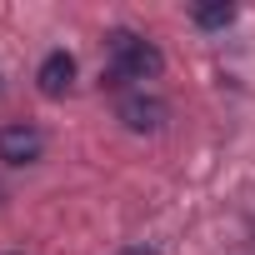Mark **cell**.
Masks as SVG:
<instances>
[{
  "instance_id": "cell-3",
  "label": "cell",
  "mask_w": 255,
  "mask_h": 255,
  "mask_svg": "<svg viewBox=\"0 0 255 255\" xmlns=\"http://www.w3.org/2000/svg\"><path fill=\"white\" fill-rule=\"evenodd\" d=\"M40 150H45V135L35 125H5L0 130V160L5 165H30L40 160Z\"/></svg>"
},
{
  "instance_id": "cell-4",
  "label": "cell",
  "mask_w": 255,
  "mask_h": 255,
  "mask_svg": "<svg viewBox=\"0 0 255 255\" xmlns=\"http://www.w3.org/2000/svg\"><path fill=\"white\" fill-rule=\"evenodd\" d=\"M70 80H75V55H70V50H50V55L40 60V70H35V85H40L45 100H60V95L70 90Z\"/></svg>"
},
{
  "instance_id": "cell-5",
  "label": "cell",
  "mask_w": 255,
  "mask_h": 255,
  "mask_svg": "<svg viewBox=\"0 0 255 255\" xmlns=\"http://www.w3.org/2000/svg\"><path fill=\"white\" fill-rule=\"evenodd\" d=\"M235 20V5H195V25L200 30H220Z\"/></svg>"
},
{
  "instance_id": "cell-6",
  "label": "cell",
  "mask_w": 255,
  "mask_h": 255,
  "mask_svg": "<svg viewBox=\"0 0 255 255\" xmlns=\"http://www.w3.org/2000/svg\"><path fill=\"white\" fill-rule=\"evenodd\" d=\"M115 255H160L155 245H125V250H115Z\"/></svg>"
},
{
  "instance_id": "cell-2",
  "label": "cell",
  "mask_w": 255,
  "mask_h": 255,
  "mask_svg": "<svg viewBox=\"0 0 255 255\" xmlns=\"http://www.w3.org/2000/svg\"><path fill=\"white\" fill-rule=\"evenodd\" d=\"M115 115L125 120V130H135V135H150V130H160L165 125V100L160 95H145V90H130V95H120V105H115Z\"/></svg>"
},
{
  "instance_id": "cell-1",
  "label": "cell",
  "mask_w": 255,
  "mask_h": 255,
  "mask_svg": "<svg viewBox=\"0 0 255 255\" xmlns=\"http://www.w3.org/2000/svg\"><path fill=\"white\" fill-rule=\"evenodd\" d=\"M110 70L120 75V80H145V75H160V50L145 40V35H135V30H110Z\"/></svg>"
}]
</instances>
